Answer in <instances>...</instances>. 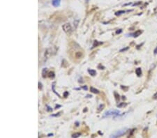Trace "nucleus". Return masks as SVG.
I'll list each match as a JSON object with an SVG mask.
<instances>
[{
    "instance_id": "1",
    "label": "nucleus",
    "mask_w": 157,
    "mask_h": 138,
    "mask_svg": "<svg viewBox=\"0 0 157 138\" xmlns=\"http://www.w3.org/2000/svg\"><path fill=\"white\" fill-rule=\"evenodd\" d=\"M127 132V128H122V129H119L118 131L114 132L113 133L110 135V138H120L121 136H122L123 135L126 134V133Z\"/></svg>"
},
{
    "instance_id": "2",
    "label": "nucleus",
    "mask_w": 157,
    "mask_h": 138,
    "mask_svg": "<svg viewBox=\"0 0 157 138\" xmlns=\"http://www.w3.org/2000/svg\"><path fill=\"white\" fill-rule=\"evenodd\" d=\"M120 114V112L117 109H110L108 111H106V112L103 114V118L109 117V116H119Z\"/></svg>"
},
{
    "instance_id": "3",
    "label": "nucleus",
    "mask_w": 157,
    "mask_h": 138,
    "mask_svg": "<svg viewBox=\"0 0 157 138\" xmlns=\"http://www.w3.org/2000/svg\"><path fill=\"white\" fill-rule=\"evenodd\" d=\"M62 29L67 34H71L72 31H73L72 28H71V26L70 25V24H69V23L64 24V25L62 26Z\"/></svg>"
},
{
    "instance_id": "4",
    "label": "nucleus",
    "mask_w": 157,
    "mask_h": 138,
    "mask_svg": "<svg viewBox=\"0 0 157 138\" xmlns=\"http://www.w3.org/2000/svg\"><path fill=\"white\" fill-rule=\"evenodd\" d=\"M60 2H61V0H52V4L55 7H58L60 5Z\"/></svg>"
},
{
    "instance_id": "5",
    "label": "nucleus",
    "mask_w": 157,
    "mask_h": 138,
    "mask_svg": "<svg viewBox=\"0 0 157 138\" xmlns=\"http://www.w3.org/2000/svg\"><path fill=\"white\" fill-rule=\"evenodd\" d=\"M142 32H142L141 30H138V31H136V32H135V33L132 34L131 35H132V36H133L135 37H135H138V36H140V34H142Z\"/></svg>"
},
{
    "instance_id": "6",
    "label": "nucleus",
    "mask_w": 157,
    "mask_h": 138,
    "mask_svg": "<svg viewBox=\"0 0 157 138\" xmlns=\"http://www.w3.org/2000/svg\"><path fill=\"white\" fill-rule=\"evenodd\" d=\"M135 73L136 75L138 77L141 76L142 75V70L140 68H138L137 69H135Z\"/></svg>"
},
{
    "instance_id": "7",
    "label": "nucleus",
    "mask_w": 157,
    "mask_h": 138,
    "mask_svg": "<svg viewBox=\"0 0 157 138\" xmlns=\"http://www.w3.org/2000/svg\"><path fill=\"white\" fill-rule=\"evenodd\" d=\"M88 72H89V73L90 75H91L92 76H94L96 74V72L95 70H91V69L90 70V69H89V70H88Z\"/></svg>"
},
{
    "instance_id": "8",
    "label": "nucleus",
    "mask_w": 157,
    "mask_h": 138,
    "mask_svg": "<svg viewBox=\"0 0 157 138\" xmlns=\"http://www.w3.org/2000/svg\"><path fill=\"white\" fill-rule=\"evenodd\" d=\"M90 91H91L92 93H94V94H99V91L98 89H96L95 88L92 87L90 88Z\"/></svg>"
},
{
    "instance_id": "9",
    "label": "nucleus",
    "mask_w": 157,
    "mask_h": 138,
    "mask_svg": "<svg viewBox=\"0 0 157 138\" xmlns=\"http://www.w3.org/2000/svg\"><path fill=\"white\" fill-rule=\"evenodd\" d=\"M82 57V53L81 52H77L76 53V58H81Z\"/></svg>"
},
{
    "instance_id": "10",
    "label": "nucleus",
    "mask_w": 157,
    "mask_h": 138,
    "mask_svg": "<svg viewBox=\"0 0 157 138\" xmlns=\"http://www.w3.org/2000/svg\"><path fill=\"white\" fill-rule=\"evenodd\" d=\"M81 134L79 133H74V134L72 135V138H78L79 136H80Z\"/></svg>"
},
{
    "instance_id": "11",
    "label": "nucleus",
    "mask_w": 157,
    "mask_h": 138,
    "mask_svg": "<svg viewBox=\"0 0 157 138\" xmlns=\"http://www.w3.org/2000/svg\"><path fill=\"white\" fill-rule=\"evenodd\" d=\"M102 43H103L102 42H100V43H99L97 40H95V41H94V45H93V47H95L96 46H98L99 45H100V44H102Z\"/></svg>"
},
{
    "instance_id": "12",
    "label": "nucleus",
    "mask_w": 157,
    "mask_h": 138,
    "mask_svg": "<svg viewBox=\"0 0 157 138\" xmlns=\"http://www.w3.org/2000/svg\"><path fill=\"white\" fill-rule=\"evenodd\" d=\"M48 76L50 77V78H54L55 77V73H54V72H50Z\"/></svg>"
},
{
    "instance_id": "13",
    "label": "nucleus",
    "mask_w": 157,
    "mask_h": 138,
    "mask_svg": "<svg viewBox=\"0 0 157 138\" xmlns=\"http://www.w3.org/2000/svg\"><path fill=\"white\" fill-rule=\"evenodd\" d=\"M115 98H116V101H118L119 99V95L117 94V92H115Z\"/></svg>"
},
{
    "instance_id": "14",
    "label": "nucleus",
    "mask_w": 157,
    "mask_h": 138,
    "mask_svg": "<svg viewBox=\"0 0 157 138\" xmlns=\"http://www.w3.org/2000/svg\"><path fill=\"white\" fill-rule=\"evenodd\" d=\"M125 13V11H117V12H116L115 15H119L122 14V13Z\"/></svg>"
},
{
    "instance_id": "15",
    "label": "nucleus",
    "mask_w": 157,
    "mask_h": 138,
    "mask_svg": "<svg viewBox=\"0 0 157 138\" xmlns=\"http://www.w3.org/2000/svg\"><path fill=\"white\" fill-rule=\"evenodd\" d=\"M45 72H47V69H44L43 70V72H42V75H43V77H45Z\"/></svg>"
},
{
    "instance_id": "16",
    "label": "nucleus",
    "mask_w": 157,
    "mask_h": 138,
    "mask_svg": "<svg viewBox=\"0 0 157 138\" xmlns=\"http://www.w3.org/2000/svg\"><path fill=\"white\" fill-rule=\"evenodd\" d=\"M125 105H126V103H121L120 104H119V105H117V107H124V106Z\"/></svg>"
},
{
    "instance_id": "17",
    "label": "nucleus",
    "mask_w": 157,
    "mask_h": 138,
    "mask_svg": "<svg viewBox=\"0 0 157 138\" xmlns=\"http://www.w3.org/2000/svg\"><path fill=\"white\" fill-rule=\"evenodd\" d=\"M128 49V47H126V48H123V49H121V50H120V52H124V51H126V50H127Z\"/></svg>"
},
{
    "instance_id": "18",
    "label": "nucleus",
    "mask_w": 157,
    "mask_h": 138,
    "mask_svg": "<svg viewBox=\"0 0 157 138\" xmlns=\"http://www.w3.org/2000/svg\"><path fill=\"white\" fill-rule=\"evenodd\" d=\"M121 32H122V30L121 29H119V30H117V32H116V34H120V33H121Z\"/></svg>"
},
{
    "instance_id": "19",
    "label": "nucleus",
    "mask_w": 157,
    "mask_h": 138,
    "mask_svg": "<svg viewBox=\"0 0 157 138\" xmlns=\"http://www.w3.org/2000/svg\"><path fill=\"white\" fill-rule=\"evenodd\" d=\"M46 107H48V108H47V109H48V112H50V111H52V109H51V108H50V107H49V106H46Z\"/></svg>"
},
{
    "instance_id": "20",
    "label": "nucleus",
    "mask_w": 157,
    "mask_h": 138,
    "mask_svg": "<svg viewBox=\"0 0 157 138\" xmlns=\"http://www.w3.org/2000/svg\"><path fill=\"white\" fill-rule=\"evenodd\" d=\"M154 99H157V92L154 95Z\"/></svg>"
},
{
    "instance_id": "21",
    "label": "nucleus",
    "mask_w": 157,
    "mask_h": 138,
    "mask_svg": "<svg viewBox=\"0 0 157 138\" xmlns=\"http://www.w3.org/2000/svg\"><path fill=\"white\" fill-rule=\"evenodd\" d=\"M154 55H157V47L154 50Z\"/></svg>"
},
{
    "instance_id": "22",
    "label": "nucleus",
    "mask_w": 157,
    "mask_h": 138,
    "mask_svg": "<svg viewBox=\"0 0 157 138\" xmlns=\"http://www.w3.org/2000/svg\"><path fill=\"white\" fill-rule=\"evenodd\" d=\"M67 95H69V92H65V93H64V97H66Z\"/></svg>"
},
{
    "instance_id": "23",
    "label": "nucleus",
    "mask_w": 157,
    "mask_h": 138,
    "mask_svg": "<svg viewBox=\"0 0 157 138\" xmlns=\"http://www.w3.org/2000/svg\"><path fill=\"white\" fill-rule=\"evenodd\" d=\"M83 89H85V90H87V87H83Z\"/></svg>"
}]
</instances>
